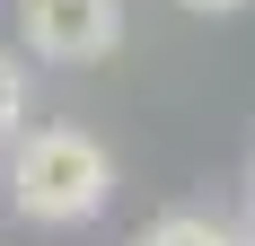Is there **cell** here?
I'll return each instance as SVG.
<instances>
[{
    "label": "cell",
    "instance_id": "5",
    "mask_svg": "<svg viewBox=\"0 0 255 246\" xmlns=\"http://www.w3.org/2000/svg\"><path fill=\"white\" fill-rule=\"evenodd\" d=\"M176 9H194V18H238L247 0H176Z\"/></svg>",
    "mask_w": 255,
    "mask_h": 246
},
{
    "label": "cell",
    "instance_id": "4",
    "mask_svg": "<svg viewBox=\"0 0 255 246\" xmlns=\"http://www.w3.org/2000/svg\"><path fill=\"white\" fill-rule=\"evenodd\" d=\"M26 132V62L0 44V141H18Z\"/></svg>",
    "mask_w": 255,
    "mask_h": 246
},
{
    "label": "cell",
    "instance_id": "6",
    "mask_svg": "<svg viewBox=\"0 0 255 246\" xmlns=\"http://www.w3.org/2000/svg\"><path fill=\"white\" fill-rule=\"evenodd\" d=\"M247 246H255V229H247Z\"/></svg>",
    "mask_w": 255,
    "mask_h": 246
},
{
    "label": "cell",
    "instance_id": "1",
    "mask_svg": "<svg viewBox=\"0 0 255 246\" xmlns=\"http://www.w3.org/2000/svg\"><path fill=\"white\" fill-rule=\"evenodd\" d=\"M115 202V149L88 123H26L9 141V211L35 229H79Z\"/></svg>",
    "mask_w": 255,
    "mask_h": 246
},
{
    "label": "cell",
    "instance_id": "3",
    "mask_svg": "<svg viewBox=\"0 0 255 246\" xmlns=\"http://www.w3.org/2000/svg\"><path fill=\"white\" fill-rule=\"evenodd\" d=\"M132 246H247V238H238L229 220H211V211H158Z\"/></svg>",
    "mask_w": 255,
    "mask_h": 246
},
{
    "label": "cell",
    "instance_id": "2",
    "mask_svg": "<svg viewBox=\"0 0 255 246\" xmlns=\"http://www.w3.org/2000/svg\"><path fill=\"white\" fill-rule=\"evenodd\" d=\"M18 44L53 71H97L124 44V0H18Z\"/></svg>",
    "mask_w": 255,
    "mask_h": 246
}]
</instances>
